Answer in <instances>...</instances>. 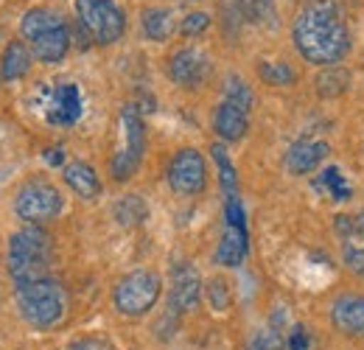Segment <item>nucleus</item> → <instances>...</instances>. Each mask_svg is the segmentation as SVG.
<instances>
[{"mask_svg": "<svg viewBox=\"0 0 364 350\" xmlns=\"http://www.w3.org/2000/svg\"><path fill=\"white\" fill-rule=\"evenodd\" d=\"M294 45L311 65H336L350 51V31L336 3L314 0L294 20Z\"/></svg>", "mask_w": 364, "mask_h": 350, "instance_id": "nucleus-1", "label": "nucleus"}, {"mask_svg": "<svg viewBox=\"0 0 364 350\" xmlns=\"http://www.w3.org/2000/svg\"><path fill=\"white\" fill-rule=\"evenodd\" d=\"M20 34H23L26 43L31 45V53L46 65H56L68 56L70 31H68L65 20L50 9L26 11V17L20 20Z\"/></svg>", "mask_w": 364, "mask_h": 350, "instance_id": "nucleus-2", "label": "nucleus"}, {"mask_svg": "<svg viewBox=\"0 0 364 350\" xmlns=\"http://www.w3.org/2000/svg\"><path fill=\"white\" fill-rule=\"evenodd\" d=\"M50 266V238L37 224L14 233L9 241V275L17 286L43 280Z\"/></svg>", "mask_w": 364, "mask_h": 350, "instance_id": "nucleus-3", "label": "nucleus"}, {"mask_svg": "<svg viewBox=\"0 0 364 350\" xmlns=\"http://www.w3.org/2000/svg\"><path fill=\"white\" fill-rule=\"evenodd\" d=\"M65 289L50 277L17 286V308L34 328H53L65 317Z\"/></svg>", "mask_w": 364, "mask_h": 350, "instance_id": "nucleus-4", "label": "nucleus"}, {"mask_svg": "<svg viewBox=\"0 0 364 350\" xmlns=\"http://www.w3.org/2000/svg\"><path fill=\"white\" fill-rule=\"evenodd\" d=\"M76 17L92 43L98 45L118 43L127 28L124 11L112 0H76Z\"/></svg>", "mask_w": 364, "mask_h": 350, "instance_id": "nucleus-5", "label": "nucleus"}, {"mask_svg": "<svg viewBox=\"0 0 364 350\" xmlns=\"http://www.w3.org/2000/svg\"><path fill=\"white\" fill-rule=\"evenodd\" d=\"M160 292H163L160 277L149 269H137V272H129L127 277H121V283L112 292V303L127 317H143L146 311L154 308Z\"/></svg>", "mask_w": 364, "mask_h": 350, "instance_id": "nucleus-6", "label": "nucleus"}, {"mask_svg": "<svg viewBox=\"0 0 364 350\" xmlns=\"http://www.w3.org/2000/svg\"><path fill=\"white\" fill-rule=\"evenodd\" d=\"M65 208L62 193L56 191V185H50L46 179H31L20 188L17 199H14V213L28 224H43V221L56 219Z\"/></svg>", "mask_w": 364, "mask_h": 350, "instance_id": "nucleus-7", "label": "nucleus"}, {"mask_svg": "<svg viewBox=\"0 0 364 350\" xmlns=\"http://www.w3.org/2000/svg\"><path fill=\"white\" fill-rule=\"evenodd\" d=\"M121 132H124V146L115 152L112 157V176L115 179H129L137 171L140 160H143V149H146V129H143V118L137 115V110L129 104L121 112Z\"/></svg>", "mask_w": 364, "mask_h": 350, "instance_id": "nucleus-8", "label": "nucleus"}, {"mask_svg": "<svg viewBox=\"0 0 364 350\" xmlns=\"http://www.w3.org/2000/svg\"><path fill=\"white\" fill-rule=\"evenodd\" d=\"M168 185L180 196H196L208 185V166L196 149H180L168 163Z\"/></svg>", "mask_w": 364, "mask_h": 350, "instance_id": "nucleus-9", "label": "nucleus"}, {"mask_svg": "<svg viewBox=\"0 0 364 350\" xmlns=\"http://www.w3.org/2000/svg\"><path fill=\"white\" fill-rule=\"evenodd\" d=\"M168 73L180 88H199L210 73V59L199 48H182L171 56Z\"/></svg>", "mask_w": 364, "mask_h": 350, "instance_id": "nucleus-10", "label": "nucleus"}, {"mask_svg": "<svg viewBox=\"0 0 364 350\" xmlns=\"http://www.w3.org/2000/svg\"><path fill=\"white\" fill-rule=\"evenodd\" d=\"M199 297H202V280H199V272L188 263H180L174 269V277H171V308L174 311H193L199 306Z\"/></svg>", "mask_w": 364, "mask_h": 350, "instance_id": "nucleus-11", "label": "nucleus"}, {"mask_svg": "<svg viewBox=\"0 0 364 350\" xmlns=\"http://www.w3.org/2000/svg\"><path fill=\"white\" fill-rule=\"evenodd\" d=\"M48 121L53 127H70L82 118V92L76 85H62L53 90L48 101Z\"/></svg>", "mask_w": 364, "mask_h": 350, "instance_id": "nucleus-12", "label": "nucleus"}, {"mask_svg": "<svg viewBox=\"0 0 364 350\" xmlns=\"http://www.w3.org/2000/svg\"><path fill=\"white\" fill-rule=\"evenodd\" d=\"M328 152H331V149H328L325 140L303 137V140H297V143L286 152L283 163H286L289 174H309V171H314L319 163L328 157Z\"/></svg>", "mask_w": 364, "mask_h": 350, "instance_id": "nucleus-13", "label": "nucleus"}, {"mask_svg": "<svg viewBox=\"0 0 364 350\" xmlns=\"http://www.w3.org/2000/svg\"><path fill=\"white\" fill-rule=\"evenodd\" d=\"M331 319L345 336L364 339V297H359V295L339 297L331 308Z\"/></svg>", "mask_w": 364, "mask_h": 350, "instance_id": "nucleus-14", "label": "nucleus"}, {"mask_svg": "<svg viewBox=\"0 0 364 350\" xmlns=\"http://www.w3.org/2000/svg\"><path fill=\"white\" fill-rule=\"evenodd\" d=\"M213 129L225 140H241L250 129V112L230 101H222L213 112Z\"/></svg>", "mask_w": 364, "mask_h": 350, "instance_id": "nucleus-15", "label": "nucleus"}, {"mask_svg": "<svg viewBox=\"0 0 364 350\" xmlns=\"http://www.w3.org/2000/svg\"><path fill=\"white\" fill-rule=\"evenodd\" d=\"M65 182L82 199H95L101 193V179H98V174L92 171V166L82 163V160L65 166Z\"/></svg>", "mask_w": 364, "mask_h": 350, "instance_id": "nucleus-16", "label": "nucleus"}, {"mask_svg": "<svg viewBox=\"0 0 364 350\" xmlns=\"http://www.w3.org/2000/svg\"><path fill=\"white\" fill-rule=\"evenodd\" d=\"M247 250H250L247 230L228 224V230H225V235L219 241V250H216V261L222 266H241L244 258H247Z\"/></svg>", "mask_w": 364, "mask_h": 350, "instance_id": "nucleus-17", "label": "nucleus"}, {"mask_svg": "<svg viewBox=\"0 0 364 350\" xmlns=\"http://www.w3.org/2000/svg\"><path fill=\"white\" fill-rule=\"evenodd\" d=\"M140 26H143V34L154 43H166L171 40L177 23H174V14L168 9H146L143 17H140Z\"/></svg>", "mask_w": 364, "mask_h": 350, "instance_id": "nucleus-18", "label": "nucleus"}, {"mask_svg": "<svg viewBox=\"0 0 364 350\" xmlns=\"http://www.w3.org/2000/svg\"><path fill=\"white\" fill-rule=\"evenodd\" d=\"M31 68V51L23 43H9V48L3 51V59H0V73L6 82H14V79H23Z\"/></svg>", "mask_w": 364, "mask_h": 350, "instance_id": "nucleus-19", "label": "nucleus"}, {"mask_svg": "<svg viewBox=\"0 0 364 350\" xmlns=\"http://www.w3.org/2000/svg\"><path fill=\"white\" fill-rule=\"evenodd\" d=\"M314 188H317V191H325V193H328L331 199H336V202H345V199H350V193H353V188L348 185V179L342 176V171H339L336 166H328V169L317 176Z\"/></svg>", "mask_w": 364, "mask_h": 350, "instance_id": "nucleus-20", "label": "nucleus"}, {"mask_svg": "<svg viewBox=\"0 0 364 350\" xmlns=\"http://www.w3.org/2000/svg\"><path fill=\"white\" fill-rule=\"evenodd\" d=\"M112 213H115V221H118V224H124V227H135V224H140V221L149 216V208H146V202H143L140 196L129 193V196H124V199L115 202Z\"/></svg>", "mask_w": 364, "mask_h": 350, "instance_id": "nucleus-21", "label": "nucleus"}, {"mask_svg": "<svg viewBox=\"0 0 364 350\" xmlns=\"http://www.w3.org/2000/svg\"><path fill=\"white\" fill-rule=\"evenodd\" d=\"M210 154H213V160H216V169H219V179H222L225 196H228V199L238 196V174H235V169H232V160L228 157V149H225L222 143H213V146H210Z\"/></svg>", "mask_w": 364, "mask_h": 350, "instance_id": "nucleus-22", "label": "nucleus"}, {"mask_svg": "<svg viewBox=\"0 0 364 350\" xmlns=\"http://www.w3.org/2000/svg\"><path fill=\"white\" fill-rule=\"evenodd\" d=\"M258 76L267 85H272V88H289V85L297 82V73H294L291 65H286V62H269V59L258 65Z\"/></svg>", "mask_w": 364, "mask_h": 350, "instance_id": "nucleus-23", "label": "nucleus"}, {"mask_svg": "<svg viewBox=\"0 0 364 350\" xmlns=\"http://www.w3.org/2000/svg\"><path fill=\"white\" fill-rule=\"evenodd\" d=\"M225 101L230 104H235V107H241V110H252V101H255V95H252V90L250 85L244 82V79H238V76H230L228 82H225Z\"/></svg>", "mask_w": 364, "mask_h": 350, "instance_id": "nucleus-24", "label": "nucleus"}, {"mask_svg": "<svg viewBox=\"0 0 364 350\" xmlns=\"http://www.w3.org/2000/svg\"><path fill=\"white\" fill-rule=\"evenodd\" d=\"M336 230L342 238L350 241H364V213H350V216H339L336 219Z\"/></svg>", "mask_w": 364, "mask_h": 350, "instance_id": "nucleus-25", "label": "nucleus"}, {"mask_svg": "<svg viewBox=\"0 0 364 350\" xmlns=\"http://www.w3.org/2000/svg\"><path fill=\"white\" fill-rule=\"evenodd\" d=\"M317 82H319V92H322V95H336L339 90L345 92V88H348V73H342V70H328V73L319 76Z\"/></svg>", "mask_w": 364, "mask_h": 350, "instance_id": "nucleus-26", "label": "nucleus"}, {"mask_svg": "<svg viewBox=\"0 0 364 350\" xmlns=\"http://www.w3.org/2000/svg\"><path fill=\"white\" fill-rule=\"evenodd\" d=\"M283 348V339H280V331L274 328H261L252 342H250V350H280Z\"/></svg>", "mask_w": 364, "mask_h": 350, "instance_id": "nucleus-27", "label": "nucleus"}, {"mask_svg": "<svg viewBox=\"0 0 364 350\" xmlns=\"http://www.w3.org/2000/svg\"><path fill=\"white\" fill-rule=\"evenodd\" d=\"M208 26H210V17H208L205 11H191V14L182 20L180 28H182V34H185V37H199Z\"/></svg>", "mask_w": 364, "mask_h": 350, "instance_id": "nucleus-28", "label": "nucleus"}, {"mask_svg": "<svg viewBox=\"0 0 364 350\" xmlns=\"http://www.w3.org/2000/svg\"><path fill=\"white\" fill-rule=\"evenodd\" d=\"M345 266L364 277V241H350V244H345Z\"/></svg>", "mask_w": 364, "mask_h": 350, "instance_id": "nucleus-29", "label": "nucleus"}, {"mask_svg": "<svg viewBox=\"0 0 364 350\" xmlns=\"http://www.w3.org/2000/svg\"><path fill=\"white\" fill-rule=\"evenodd\" d=\"M208 297H210V306L219 308V311H225L230 306V292H228V283L222 280V277H216V280H210L208 283Z\"/></svg>", "mask_w": 364, "mask_h": 350, "instance_id": "nucleus-30", "label": "nucleus"}, {"mask_svg": "<svg viewBox=\"0 0 364 350\" xmlns=\"http://www.w3.org/2000/svg\"><path fill=\"white\" fill-rule=\"evenodd\" d=\"M247 17H255V20H264L272 14V0H241Z\"/></svg>", "mask_w": 364, "mask_h": 350, "instance_id": "nucleus-31", "label": "nucleus"}, {"mask_svg": "<svg viewBox=\"0 0 364 350\" xmlns=\"http://www.w3.org/2000/svg\"><path fill=\"white\" fill-rule=\"evenodd\" d=\"M225 213H228V224H230V227H241V230H247V219H244V208H241L238 196H232V199H228V205H225Z\"/></svg>", "mask_w": 364, "mask_h": 350, "instance_id": "nucleus-32", "label": "nucleus"}, {"mask_svg": "<svg viewBox=\"0 0 364 350\" xmlns=\"http://www.w3.org/2000/svg\"><path fill=\"white\" fill-rule=\"evenodd\" d=\"M289 350H309V334L303 325H294L289 334Z\"/></svg>", "mask_w": 364, "mask_h": 350, "instance_id": "nucleus-33", "label": "nucleus"}, {"mask_svg": "<svg viewBox=\"0 0 364 350\" xmlns=\"http://www.w3.org/2000/svg\"><path fill=\"white\" fill-rule=\"evenodd\" d=\"M70 350H112V348L104 345V342H98V339H82V342H76Z\"/></svg>", "mask_w": 364, "mask_h": 350, "instance_id": "nucleus-34", "label": "nucleus"}, {"mask_svg": "<svg viewBox=\"0 0 364 350\" xmlns=\"http://www.w3.org/2000/svg\"><path fill=\"white\" fill-rule=\"evenodd\" d=\"M46 160L50 163V166H59L62 160H65V154H62V149H56V152H48L46 154Z\"/></svg>", "mask_w": 364, "mask_h": 350, "instance_id": "nucleus-35", "label": "nucleus"}]
</instances>
